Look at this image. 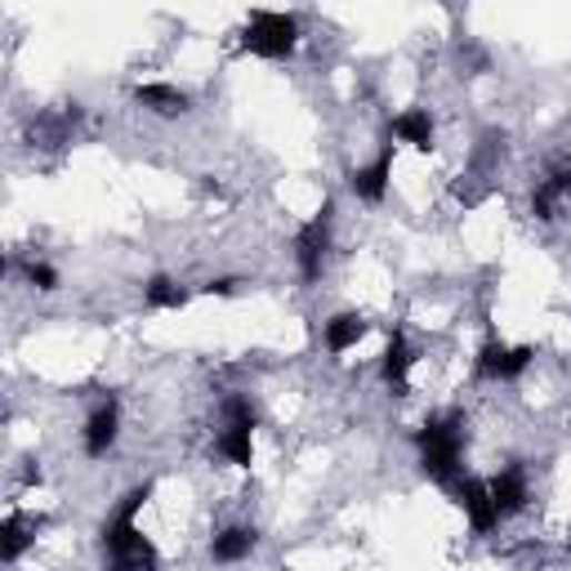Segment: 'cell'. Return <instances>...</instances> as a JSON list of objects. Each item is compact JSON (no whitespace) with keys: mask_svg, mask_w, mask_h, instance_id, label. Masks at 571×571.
<instances>
[{"mask_svg":"<svg viewBox=\"0 0 571 571\" xmlns=\"http://www.w3.org/2000/svg\"><path fill=\"white\" fill-rule=\"evenodd\" d=\"M420 455H424V473L433 482H451L460 473V451H464V429L455 415H442V420H429L420 433Z\"/></svg>","mask_w":571,"mask_h":571,"instance_id":"cell-1","label":"cell"},{"mask_svg":"<svg viewBox=\"0 0 571 571\" xmlns=\"http://www.w3.org/2000/svg\"><path fill=\"white\" fill-rule=\"evenodd\" d=\"M241 46L259 59H286L295 54L300 46V19L295 14H272V10H259L250 14L246 32H241Z\"/></svg>","mask_w":571,"mask_h":571,"instance_id":"cell-2","label":"cell"},{"mask_svg":"<svg viewBox=\"0 0 571 571\" xmlns=\"http://www.w3.org/2000/svg\"><path fill=\"white\" fill-rule=\"evenodd\" d=\"M219 451H223L237 469H250V464H254V407H250L246 398H228Z\"/></svg>","mask_w":571,"mask_h":571,"instance_id":"cell-3","label":"cell"},{"mask_svg":"<svg viewBox=\"0 0 571 571\" xmlns=\"http://www.w3.org/2000/svg\"><path fill=\"white\" fill-rule=\"evenodd\" d=\"M327 246H331V206H322L295 237V259H300V277L304 281H318L322 277V259H327Z\"/></svg>","mask_w":571,"mask_h":571,"instance_id":"cell-4","label":"cell"},{"mask_svg":"<svg viewBox=\"0 0 571 571\" xmlns=\"http://www.w3.org/2000/svg\"><path fill=\"white\" fill-rule=\"evenodd\" d=\"M531 358H535V349H527V344L509 349L500 340H487L482 353H478V375L482 380H518L531 367Z\"/></svg>","mask_w":571,"mask_h":571,"instance_id":"cell-5","label":"cell"},{"mask_svg":"<svg viewBox=\"0 0 571 571\" xmlns=\"http://www.w3.org/2000/svg\"><path fill=\"white\" fill-rule=\"evenodd\" d=\"M487 491H491V504H495V513H500V518H513V513H522V509H527V500H531L527 473H522L518 464L500 469V473L487 482Z\"/></svg>","mask_w":571,"mask_h":571,"instance_id":"cell-6","label":"cell"},{"mask_svg":"<svg viewBox=\"0 0 571 571\" xmlns=\"http://www.w3.org/2000/svg\"><path fill=\"white\" fill-rule=\"evenodd\" d=\"M117 433H121V407L108 398V402H99L94 411H90V420H86V455H108L112 451V442H117Z\"/></svg>","mask_w":571,"mask_h":571,"instance_id":"cell-7","label":"cell"},{"mask_svg":"<svg viewBox=\"0 0 571 571\" xmlns=\"http://www.w3.org/2000/svg\"><path fill=\"white\" fill-rule=\"evenodd\" d=\"M389 174H393V148H384L371 166H358V170L349 174V188H353V197H362V201H384Z\"/></svg>","mask_w":571,"mask_h":571,"instance_id":"cell-8","label":"cell"},{"mask_svg":"<svg viewBox=\"0 0 571 571\" xmlns=\"http://www.w3.org/2000/svg\"><path fill=\"white\" fill-rule=\"evenodd\" d=\"M455 504L464 509V518L473 522V531H491V527L500 522L487 482H473V478H469V482H455Z\"/></svg>","mask_w":571,"mask_h":571,"instance_id":"cell-9","label":"cell"},{"mask_svg":"<svg viewBox=\"0 0 571 571\" xmlns=\"http://www.w3.org/2000/svg\"><path fill=\"white\" fill-rule=\"evenodd\" d=\"M108 562H112V571H157V567H161V553H157V544L139 531V535H130L121 549H112Z\"/></svg>","mask_w":571,"mask_h":571,"instance_id":"cell-10","label":"cell"},{"mask_svg":"<svg viewBox=\"0 0 571 571\" xmlns=\"http://www.w3.org/2000/svg\"><path fill=\"white\" fill-rule=\"evenodd\" d=\"M393 134L402 139V143H411L415 152H433V117H429V108H411V112H402L398 121H393Z\"/></svg>","mask_w":571,"mask_h":571,"instance_id":"cell-11","label":"cell"},{"mask_svg":"<svg viewBox=\"0 0 571 571\" xmlns=\"http://www.w3.org/2000/svg\"><path fill=\"white\" fill-rule=\"evenodd\" d=\"M134 99H139L148 112H157V117H179V112H188V94H183L179 86H161V81H152V86H139V90H134Z\"/></svg>","mask_w":571,"mask_h":571,"instance_id":"cell-12","label":"cell"},{"mask_svg":"<svg viewBox=\"0 0 571 571\" xmlns=\"http://www.w3.org/2000/svg\"><path fill=\"white\" fill-rule=\"evenodd\" d=\"M367 331H371V322H367L362 313H335V318L327 322V349H331V353H349Z\"/></svg>","mask_w":571,"mask_h":571,"instance_id":"cell-13","label":"cell"},{"mask_svg":"<svg viewBox=\"0 0 571 571\" xmlns=\"http://www.w3.org/2000/svg\"><path fill=\"white\" fill-rule=\"evenodd\" d=\"M250 549H254V531L250 527H223L210 540V558L214 562H241V558H250Z\"/></svg>","mask_w":571,"mask_h":571,"instance_id":"cell-14","label":"cell"},{"mask_svg":"<svg viewBox=\"0 0 571 571\" xmlns=\"http://www.w3.org/2000/svg\"><path fill=\"white\" fill-rule=\"evenodd\" d=\"M411 362H415L411 344H407L402 335H393V340H389V349H384V362H380V375H384V384L402 389V384H407V375H411Z\"/></svg>","mask_w":571,"mask_h":571,"instance_id":"cell-15","label":"cell"},{"mask_svg":"<svg viewBox=\"0 0 571 571\" xmlns=\"http://www.w3.org/2000/svg\"><path fill=\"white\" fill-rule=\"evenodd\" d=\"M143 300L152 304V309H166V313H179L183 304H188V291L179 281H170V277H152L148 286H143Z\"/></svg>","mask_w":571,"mask_h":571,"instance_id":"cell-16","label":"cell"},{"mask_svg":"<svg viewBox=\"0 0 571 571\" xmlns=\"http://www.w3.org/2000/svg\"><path fill=\"white\" fill-rule=\"evenodd\" d=\"M28 544H32L28 522H23L19 513H14V518H6V527H0V558H6V562H19Z\"/></svg>","mask_w":571,"mask_h":571,"instance_id":"cell-17","label":"cell"},{"mask_svg":"<svg viewBox=\"0 0 571 571\" xmlns=\"http://www.w3.org/2000/svg\"><path fill=\"white\" fill-rule=\"evenodd\" d=\"M23 277L37 286V291H54V286H59V272L50 263H41V259H28L23 263Z\"/></svg>","mask_w":571,"mask_h":571,"instance_id":"cell-18","label":"cell"},{"mask_svg":"<svg viewBox=\"0 0 571 571\" xmlns=\"http://www.w3.org/2000/svg\"><path fill=\"white\" fill-rule=\"evenodd\" d=\"M237 286H241L237 277H219V281H210V286H206V291H210V295H223V300H228V295H237Z\"/></svg>","mask_w":571,"mask_h":571,"instance_id":"cell-19","label":"cell"},{"mask_svg":"<svg viewBox=\"0 0 571 571\" xmlns=\"http://www.w3.org/2000/svg\"><path fill=\"white\" fill-rule=\"evenodd\" d=\"M567 179H571V170H567Z\"/></svg>","mask_w":571,"mask_h":571,"instance_id":"cell-20","label":"cell"}]
</instances>
